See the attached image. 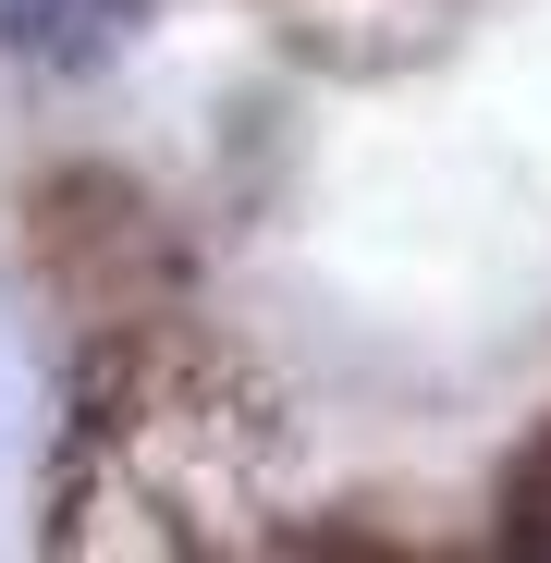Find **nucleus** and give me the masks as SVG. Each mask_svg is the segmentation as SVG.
<instances>
[{"label": "nucleus", "instance_id": "f257e3e1", "mask_svg": "<svg viewBox=\"0 0 551 563\" xmlns=\"http://www.w3.org/2000/svg\"><path fill=\"white\" fill-rule=\"evenodd\" d=\"M295 429L257 367L172 319H111L49 453V551L74 563H209L283 527Z\"/></svg>", "mask_w": 551, "mask_h": 563}, {"label": "nucleus", "instance_id": "f03ea898", "mask_svg": "<svg viewBox=\"0 0 551 563\" xmlns=\"http://www.w3.org/2000/svg\"><path fill=\"white\" fill-rule=\"evenodd\" d=\"M491 539L503 551H527V563H551V417L503 453V490H491Z\"/></svg>", "mask_w": 551, "mask_h": 563}]
</instances>
